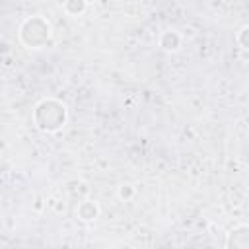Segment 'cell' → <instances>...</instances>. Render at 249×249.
Wrapping results in <instances>:
<instances>
[{"mask_svg": "<svg viewBox=\"0 0 249 249\" xmlns=\"http://www.w3.org/2000/svg\"><path fill=\"white\" fill-rule=\"evenodd\" d=\"M88 2L86 0H66L64 2V6H62V10H64V14L66 16H70V18H80L86 10H88Z\"/></svg>", "mask_w": 249, "mask_h": 249, "instance_id": "8992f818", "label": "cell"}, {"mask_svg": "<svg viewBox=\"0 0 249 249\" xmlns=\"http://www.w3.org/2000/svg\"><path fill=\"white\" fill-rule=\"evenodd\" d=\"M64 2H66V0H54V4H56L58 8H62V6H64Z\"/></svg>", "mask_w": 249, "mask_h": 249, "instance_id": "9c48e42d", "label": "cell"}, {"mask_svg": "<svg viewBox=\"0 0 249 249\" xmlns=\"http://www.w3.org/2000/svg\"><path fill=\"white\" fill-rule=\"evenodd\" d=\"M134 195H136V189H134L130 183H123V185H119V189H117V196H119V200H123V202L132 200Z\"/></svg>", "mask_w": 249, "mask_h": 249, "instance_id": "52a82bcc", "label": "cell"}, {"mask_svg": "<svg viewBox=\"0 0 249 249\" xmlns=\"http://www.w3.org/2000/svg\"><path fill=\"white\" fill-rule=\"evenodd\" d=\"M51 35H53V25L41 14L25 18L18 27V41L25 49H33V51L43 49L51 41Z\"/></svg>", "mask_w": 249, "mask_h": 249, "instance_id": "7a4b0ae2", "label": "cell"}, {"mask_svg": "<svg viewBox=\"0 0 249 249\" xmlns=\"http://www.w3.org/2000/svg\"><path fill=\"white\" fill-rule=\"evenodd\" d=\"M86 2H88V4H93V2H95V0H86Z\"/></svg>", "mask_w": 249, "mask_h": 249, "instance_id": "30bf717a", "label": "cell"}, {"mask_svg": "<svg viewBox=\"0 0 249 249\" xmlns=\"http://www.w3.org/2000/svg\"><path fill=\"white\" fill-rule=\"evenodd\" d=\"M33 124L43 134H56L64 128L68 121L66 105L56 97H45L33 107Z\"/></svg>", "mask_w": 249, "mask_h": 249, "instance_id": "6da1fadb", "label": "cell"}, {"mask_svg": "<svg viewBox=\"0 0 249 249\" xmlns=\"http://www.w3.org/2000/svg\"><path fill=\"white\" fill-rule=\"evenodd\" d=\"M228 249H249V224H239L233 226L228 231L226 243Z\"/></svg>", "mask_w": 249, "mask_h": 249, "instance_id": "3957f363", "label": "cell"}, {"mask_svg": "<svg viewBox=\"0 0 249 249\" xmlns=\"http://www.w3.org/2000/svg\"><path fill=\"white\" fill-rule=\"evenodd\" d=\"M235 43H237L243 51H249V23L243 25V27L237 31V35H235Z\"/></svg>", "mask_w": 249, "mask_h": 249, "instance_id": "ba28073f", "label": "cell"}, {"mask_svg": "<svg viewBox=\"0 0 249 249\" xmlns=\"http://www.w3.org/2000/svg\"><path fill=\"white\" fill-rule=\"evenodd\" d=\"M158 45H160V49L165 51V53H175V51H179L181 45H183V35H181L177 29H165V31L160 33Z\"/></svg>", "mask_w": 249, "mask_h": 249, "instance_id": "277c9868", "label": "cell"}, {"mask_svg": "<svg viewBox=\"0 0 249 249\" xmlns=\"http://www.w3.org/2000/svg\"><path fill=\"white\" fill-rule=\"evenodd\" d=\"M99 204L91 198H84L78 202V208H76V216L80 222L84 224H89V222H95L99 218Z\"/></svg>", "mask_w": 249, "mask_h": 249, "instance_id": "5b68a950", "label": "cell"}]
</instances>
